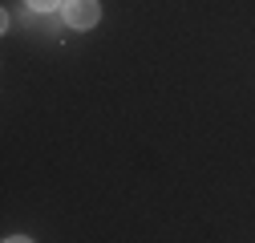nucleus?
I'll list each match as a JSON object with an SVG mask.
<instances>
[{
	"label": "nucleus",
	"mask_w": 255,
	"mask_h": 243,
	"mask_svg": "<svg viewBox=\"0 0 255 243\" xmlns=\"http://www.w3.org/2000/svg\"><path fill=\"white\" fill-rule=\"evenodd\" d=\"M65 20L73 28H93L102 20V4L98 0H65Z\"/></svg>",
	"instance_id": "f257e3e1"
},
{
	"label": "nucleus",
	"mask_w": 255,
	"mask_h": 243,
	"mask_svg": "<svg viewBox=\"0 0 255 243\" xmlns=\"http://www.w3.org/2000/svg\"><path fill=\"white\" fill-rule=\"evenodd\" d=\"M28 8H37V12H49V8H57V0H24Z\"/></svg>",
	"instance_id": "f03ea898"
}]
</instances>
